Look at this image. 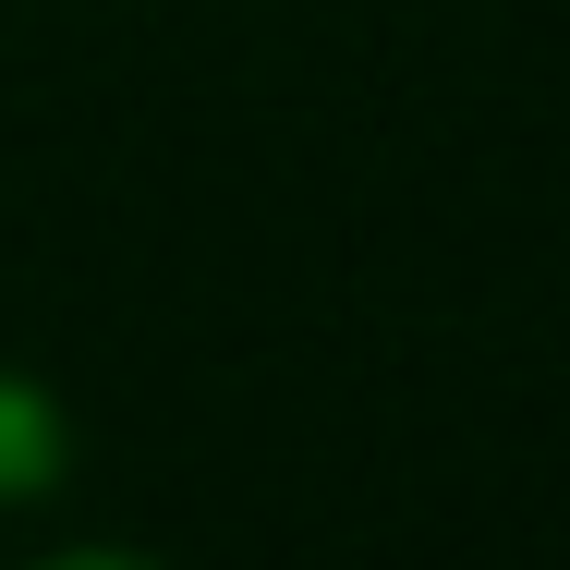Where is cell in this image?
Masks as SVG:
<instances>
[{"instance_id":"6da1fadb","label":"cell","mask_w":570,"mask_h":570,"mask_svg":"<svg viewBox=\"0 0 570 570\" xmlns=\"http://www.w3.org/2000/svg\"><path fill=\"white\" fill-rule=\"evenodd\" d=\"M61 473V413L24 389V376H0V498H24V485H49Z\"/></svg>"}]
</instances>
